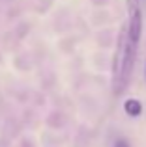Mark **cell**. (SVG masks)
<instances>
[{"mask_svg":"<svg viewBox=\"0 0 146 147\" xmlns=\"http://www.w3.org/2000/svg\"><path fill=\"white\" fill-rule=\"evenodd\" d=\"M141 30H143V17H141V9H135L129 13V24H128V37L133 45L139 43Z\"/></svg>","mask_w":146,"mask_h":147,"instance_id":"1","label":"cell"},{"mask_svg":"<svg viewBox=\"0 0 146 147\" xmlns=\"http://www.w3.org/2000/svg\"><path fill=\"white\" fill-rule=\"evenodd\" d=\"M124 110H126V114H128V115L137 117V115H141V112H143V104H141L137 99H128L124 102Z\"/></svg>","mask_w":146,"mask_h":147,"instance_id":"2","label":"cell"},{"mask_svg":"<svg viewBox=\"0 0 146 147\" xmlns=\"http://www.w3.org/2000/svg\"><path fill=\"white\" fill-rule=\"evenodd\" d=\"M126 4H128L129 13H131V11H135V9H139V0H126Z\"/></svg>","mask_w":146,"mask_h":147,"instance_id":"3","label":"cell"},{"mask_svg":"<svg viewBox=\"0 0 146 147\" xmlns=\"http://www.w3.org/2000/svg\"><path fill=\"white\" fill-rule=\"evenodd\" d=\"M114 147H129V144L126 140H118L116 144H114Z\"/></svg>","mask_w":146,"mask_h":147,"instance_id":"4","label":"cell"}]
</instances>
